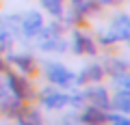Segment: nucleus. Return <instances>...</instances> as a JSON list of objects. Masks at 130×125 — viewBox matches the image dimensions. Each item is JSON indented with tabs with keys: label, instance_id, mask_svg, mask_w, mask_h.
Masks as SVG:
<instances>
[{
	"label": "nucleus",
	"instance_id": "1",
	"mask_svg": "<svg viewBox=\"0 0 130 125\" xmlns=\"http://www.w3.org/2000/svg\"><path fill=\"white\" fill-rule=\"evenodd\" d=\"M7 80H9V86H11V91L15 93L18 99H30L32 97V88H30V84L26 82V78L15 76V73H7Z\"/></svg>",
	"mask_w": 130,
	"mask_h": 125
},
{
	"label": "nucleus",
	"instance_id": "2",
	"mask_svg": "<svg viewBox=\"0 0 130 125\" xmlns=\"http://www.w3.org/2000/svg\"><path fill=\"white\" fill-rule=\"evenodd\" d=\"M46 76H48V78H50L54 84H70L72 80H74L72 71H67L63 65H56V63L46 65Z\"/></svg>",
	"mask_w": 130,
	"mask_h": 125
},
{
	"label": "nucleus",
	"instance_id": "3",
	"mask_svg": "<svg viewBox=\"0 0 130 125\" xmlns=\"http://www.w3.org/2000/svg\"><path fill=\"white\" fill-rule=\"evenodd\" d=\"M41 26H43V19H41V15H39L37 11H30V13L24 17V22H22V28H24V35H26V37H35V35L41 30Z\"/></svg>",
	"mask_w": 130,
	"mask_h": 125
},
{
	"label": "nucleus",
	"instance_id": "4",
	"mask_svg": "<svg viewBox=\"0 0 130 125\" xmlns=\"http://www.w3.org/2000/svg\"><path fill=\"white\" fill-rule=\"evenodd\" d=\"M70 104V97L67 95H63V93H56V91H48L43 93V106L52 108V110H56V108H63Z\"/></svg>",
	"mask_w": 130,
	"mask_h": 125
},
{
	"label": "nucleus",
	"instance_id": "5",
	"mask_svg": "<svg viewBox=\"0 0 130 125\" xmlns=\"http://www.w3.org/2000/svg\"><path fill=\"white\" fill-rule=\"evenodd\" d=\"M87 97L91 99V104H93L95 108H100V110H104V108H108V106H111V104H108V95H106V91H104L102 86L89 88Z\"/></svg>",
	"mask_w": 130,
	"mask_h": 125
},
{
	"label": "nucleus",
	"instance_id": "6",
	"mask_svg": "<svg viewBox=\"0 0 130 125\" xmlns=\"http://www.w3.org/2000/svg\"><path fill=\"white\" fill-rule=\"evenodd\" d=\"M74 47H76L78 54H93V52H95V45H93L91 37H87V35H83V33H76Z\"/></svg>",
	"mask_w": 130,
	"mask_h": 125
},
{
	"label": "nucleus",
	"instance_id": "7",
	"mask_svg": "<svg viewBox=\"0 0 130 125\" xmlns=\"http://www.w3.org/2000/svg\"><path fill=\"white\" fill-rule=\"evenodd\" d=\"M113 33L119 39H128L130 37V19L126 15H119V17L113 22Z\"/></svg>",
	"mask_w": 130,
	"mask_h": 125
},
{
	"label": "nucleus",
	"instance_id": "8",
	"mask_svg": "<svg viewBox=\"0 0 130 125\" xmlns=\"http://www.w3.org/2000/svg\"><path fill=\"white\" fill-rule=\"evenodd\" d=\"M9 60L15 63V65H18L22 71H26V73H32V71H35V60H32L30 56H18V54H13V56H9Z\"/></svg>",
	"mask_w": 130,
	"mask_h": 125
},
{
	"label": "nucleus",
	"instance_id": "9",
	"mask_svg": "<svg viewBox=\"0 0 130 125\" xmlns=\"http://www.w3.org/2000/svg\"><path fill=\"white\" fill-rule=\"evenodd\" d=\"M100 78H102V69L98 65H93V67H87L85 73H80L78 78H76V82H98Z\"/></svg>",
	"mask_w": 130,
	"mask_h": 125
},
{
	"label": "nucleus",
	"instance_id": "10",
	"mask_svg": "<svg viewBox=\"0 0 130 125\" xmlns=\"http://www.w3.org/2000/svg\"><path fill=\"white\" fill-rule=\"evenodd\" d=\"M83 121H85V123H104V121H106V114H104L100 108L91 106V108L83 114Z\"/></svg>",
	"mask_w": 130,
	"mask_h": 125
},
{
	"label": "nucleus",
	"instance_id": "11",
	"mask_svg": "<svg viewBox=\"0 0 130 125\" xmlns=\"http://www.w3.org/2000/svg\"><path fill=\"white\" fill-rule=\"evenodd\" d=\"M113 106L117 108V110H121V112H128L130 110V93L128 91H119L113 97Z\"/></svg>",
	"mask_w": 130,
	"mask_h": 125
},
{
	"label": "nucleus",
	"instance_id": "12",
	"mask_svg": "<svg viewBox=\"0 0 130 125\" xmlns=\"http://www.w3.org/2000/svg\"><path fill=\"white\" fill-rule=\"evenodd\" d=\"M41 5L46 7L52 15H56V17L63 13V5H61V0H41Z\"/></svg>",
	"mask_w": 130,
	"mask_h": 125
},
{
	"label": "nucleus",
	"instance_id": "13",
	"mask_svg": "<svg viewBox=\"0 0 130 125\" xmlns=\"http://www.w3.org/2000/svg\"><path fill=\"white\" fill-rule=\"evenodd\" d=\"M5 112L11 116H20L22 114V106H20V102H7L5 104Z\"/></svg>",
	"mask_w": 130,
	"mask_h": 125
},
{
	"label": "nucleus",
	"instance_id": "14",
	"mask_svg": "<svg viewBox=\"0 0 130 125\" xmlns=\"http://www.w3.org/2000/svg\"><path fill=\"white\" fill-rule=\"evenodd\" d=\"M108 69H111V73L113 76H119V73H126V63H121V60H111L108 63Z\"/></svg>",
	"mask_w": 130,
	"mask_h": 125
},
{
	"label": "nucleus",
	"instance_id": "15",
	"mask_svg": "<svg viewBox=\"0 0 130 125\" xmlns=\"http://www.w3.org/2000/svg\"><path fill=\"white\" fill-rule=\"evenodd\" d=\"M106 121H113V123H117V125H128L130 121L126 119V116H121V114H111V116H106Z\"/></svg>",
	"mask_w": 130,
	"mask_h": 125
},
{
	"label": "nucleus",
	"instance_id": "16",
	"mask_svg": "<svg viewBox=\"0 0 130 125\" xmlns=\"http://www.w3.org/2000/svg\"><path fill=\"white\" fill-rule=\"evenodd\" d=\"M117 39H119V37H117L115 33H102V35H100V41H102V43H113V41H117Z\"/></svg>",
	"mask_w": 130,
	"mask_h": 125
},
{
	"label": "nucleus",
	"instance_id": "17",
	"mask_svg": "<svg viewBox=\"0 0 130 125\" xmlns=\"http://www.w3.org/2000/svg\"><path fill=\"white\" fill-rule=\"evenodd\" d=\"M22 119L26 121V123H28V121H32V123H39V114H37V112H26Z\"/></svg>",
	"mask_w": 130,
	"mask_h": 125
},
{
	"label": "nucleus",
	"instance_id": "18",
	"mask_svg": "<svg viewBox=\"0 0 130 125\" xmlns=\"http://www.w3.org/2000/svg\"><path fill=\"white\" fill-rule=\"evenodd\" d=\"M102 2H106V5H115V0H102Z\"/></svg>",
	"mask_w": 130,
	"mask_h": 125
},
{
	"label": "nucleus",
	"instance_id": "19",
	"mask_svg": "<svg viewBox=\"0 0 130 125\" xmlns=\"http://www.w3.org/2000/svg\"><path fill=\"white\" fill-rule=\"evenodd\" d=\"M74 2H76V5H80V2H83V0H74Z\"/></svg>",
	"mask_w": 130,
	"mask_h": 125
}]
</instances>
